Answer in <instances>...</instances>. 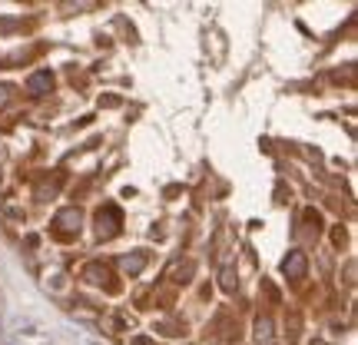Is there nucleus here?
I'll list each match as a JSON object with an SVG mask.
<instances>
[{"instance_id": "f257e3e1", "label": "nucleus", "mask_w": 358, "mask_h": 345, "mask_svg": "<svg viewBox=\"0 0 358 345\" xmlns=\"http://www.w3.org/2000/svg\"><path fill=\"white\" fill-rule=\"evenodd\" d=\"M119 223H123V216H119V209H116V206H103L100 213H96V233L103 236V239L116 233Z\"/></svg>"}, {"instance_id": "f03ea898", "label": "nucleus", "mask_w": 358, "mask_h": 345, "mask_svg": "<svg viewBox=\"0 0 358 345\" xmlns=\"http://www.w3.org/2000/svg\"><path fill=\"white\" fill-rule=\"evenodd\" d=\"M53 226H56V236H60V239H70L80 229V213L77 209H63V213H56Z\"/></svg>"}, {"instance_id": "7ed1b4c3", "label": "nucleus", "mask_w": 358, "mask_h": 345, "mask_svg": "<svg viewBox=\"0 0 358 345\" xmlns=\"http://www.w3.org/2000/svg\"><path fill=\"white\" fill-rule=\"evenodd\" d=\"M50 87H53V73L50 70H40L27 80V90H30V93H50Z\"/></svg>"}, {"instance_id": "20e7f679", "label": "nucleus", "mask_w": 358, "mask_h": 345, "mask_svg": "<svg viewBox=\"0 0 358 345\" xmlns=\"http://www.w3.org/2000/svg\"><path fill=\"white\" fill-rule=\"evenodd\" d=\"M282 269H285L289 279H302V275H305V256H302V252H292V256L282 262Z\"/></svg>"}, {"instance_id": "39448f33", "label": "nucleus", "mask_w": 358, "mask_h": 345, "mask_svg": "<svg viewBox=\"0 0 358 345\" xmlns=\"http://www.w3.org/2000/svg\"><path fill=\"white\" fill-rule=\"evenodd\" d=\"M83 279H87V282H93V286H103V282L110 279V272H106V265H100V262H90L87 269H83Z\"/></svg>"}, {"instance_id": "423d86ee", "label": "nucleus", "mask_w": 358, "mask_h": 345, "mask_svg": "<svg viewBox=\"0 0 358 345\" xmlns=\"http://www.w3.org/2000/svg\"><path fill=\"white\" fill-rule=\"evenodd\" d=\"M143 265H146V256H143V252H136V256H126V259H123V272H126V275H136Z\"/></svg>"}, {"instance_id": "0eeeda50", "label": "nucleus", "mask_w": 358, "mask_h": 345, "mask_svg": "<svg viewBox=\"0 0 358 345\" xmlns=\"http://www.w3.org/2000/svg\"><path fill=\"white\" fill-rule=\"evenodd\" d=\"M255 332H259V338H269L272 335V322L269 319H259V322H255Z\"/></svg>"}, {"instance_id": "6e6552de", "label": "nucleus", "mask_w": 358, "mask_h": 345, "mask_svg": "<svg viewBox=\"0 0 358 345\" xmlns=\"http://www.w3.org/2000/svg\"><path fill=\"white\" fill-rule=\"evenodd\" d=\"M223 289H226V292L236 289V272H232V269H226V272H223Z\"/></svg>"}, {"instance_id": "1a4fd4ad", "label": "nucleus", "mask_w": 358, "mask_h": 345, "mask_svg": "<svg viewBox=\"0 0 358 345\" xmlns=\"http://www.w3.org/2000/svg\"><path fill=\"white\" fill-rule=\"evenodd\" d=\"M189 275H192V262H186L183 269H176V282H189Z\"/></svg>"}, {"instance_id": "9d476101", "label": "nucleus", "mask_w": 358, "mask_h": 345, "mask_svg": "<svg viewBox=\"0 0 358 345\" xmlns=\"http://www.w3.org/2000/svg\"><path fill=\"white\" fill-rule=\"evenodd\" d=\"M10 97H14V87H7V83H4V87H0V110L10 103Z\"/></svg>"}, {"instance_id": "9b49d317", "label": "nucleus", "mask_w": 358, "mask_h": 345, "mask_svg": "<svg viewBox=\"0 0 358 345\" xmlns=\"http://www.w3.org/2000/svg\"><path fill=\"white\" fill-rule=\"evenodd\" d=\"M305 219H309V223L315 226V229H318V226H322V216H318L315 209H305Z\"/></svg>"}, {"instance_id": "f8f14e48", "label": "nucleus", "mask_w": 358, "mask_h": 345, "mask_svg": "<svg viewBox=\"0 0 358 345\" xmlns=\"http://www.w3.org/2000/svg\"><path fill=\"white\" fill-rule=\"evenodd\" d=\"M100 106H119L116 97H100Z\"/></svg>"}]
</instances>
